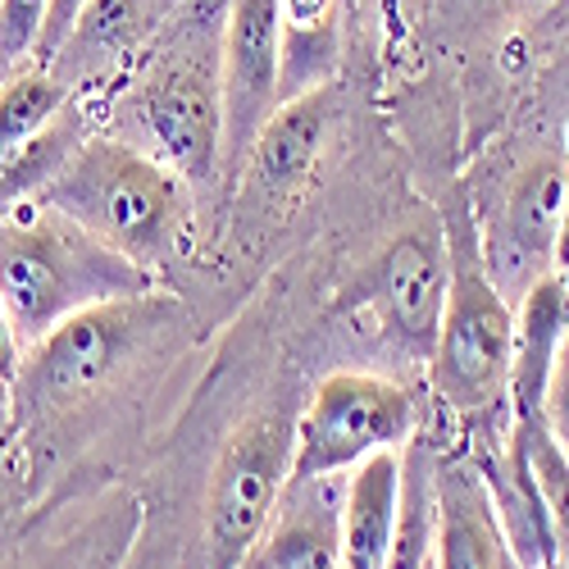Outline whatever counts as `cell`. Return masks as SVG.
I'll use <instances>...</instances> for the list:
<instances>
[{
	"label": "cell",
	"mask_w": 569,
	"mask_h": 569,
	"mask_svg": "<svg viewBox=\"0 0 569 569\" xmlns=\"http://www.w3.org/2000/svg\"><path fill=\"white\" fill-rule=\"evenodd\" d=\"M156 273L114 247L97 242L60 210L23 201L0 219V301H6L23 347L41 342L69 315L106 301L151 297Z\"/></svg>",
	"instance_id": "cell-1"
},
{
	"label": "cell",
	"mask_w": 569,
	"mask_h": 569,
	"mask_svg": "<svg viewBox=\"0 0 569 569\" xmlns=\"http://www.w3.org/2000/svg\"><path fill=\"white\" fill-rule=\"evenodd\" d=\"M187 187L192 182L182 173L132 141L87 137L32 201L60 210L97 242L156 273L178 251L187 223Z\"/></svg>",
	"instance_id": "cell-2"
},
{
	"label": "cell",
	"mask_w": 569,
	"mask_h": 569,
	"mask_svg": "<svg viewBox=\"0 0 569 569\" xmlns=\"http://www.w3.org/2000/svg\"><path fill=\"white\" fill-rule=\"evenodd\" d=\"M451 288L438 342L429 351L433 392L460 419L510 415V360H515V306L483 264V242L469 210L447 214Z\"/></svg>",
	"instance_id": "cell-3"
},
{
	"label": "cell",
	"mask_w": 569,
	"mask_h": 569,
	"mask_svg": "<svg viewBox=\"0 0 569 569\" xmlns=\"http://www.w3.org/2000/svg\"><path fill=\"white\" fill-rule=\"evenodd\" d=\"M132 147L156 156L187 182H210L223 164V97L219 56L210 60L197 46L160 51L128 91Z\"/></svg>",
	"instance_id": "cell-4"
},
{
	"label": "cell",
	"mask_w": 569,
	"mask_h": 569,
	"mask_svg": "<svg viewBox=\"0 0 569 569\" xmlns=\"http://www.w3.org/2000/svg\"><path fill=\"white\" fill-rule=\"evenodd\" d=\"M415 397L383 373L338 369L310 392L292 447V483L338 479L378 451H401L415 438Z\"/></svg>",
	"instance_id": "cell-5"
},
{
	"label": "cell",
	"mask_w": 569,
	"mask_h": 569,
	"mask_svg": "<svg viewBox=\"0 0 569 569\" xmlns=\"http://www.w3.org/2000/svg\"><path fill=\"white\" fill-rule=\"evenodd\" d=\"M292 447L297 429L278 415L242 423L223 442L206 492V569H242L251 551L264 542L282 497L292 488Z\"/></svg>",
	"instance_id": "cell-6"
},
{
	"label": "cell",
	"mask_w": 569,
	"mask_h": 569,
	"mask_svg": "<svg viewBox=\"0 0 569 569\" xmlns=\"http://www.w3.org/2000/svg\"><path fill=\"white\" fill-rule=\"evenodd\" d=\"M151 328L147 297L106 301L69 315L41 342L23 351V369L14 378V392L23 410H56L97 392L119 369V360L137 347V338Z\"/></svg>",
	"instance_id": "cell-7"
},
{
	"label": "cell",
	"mask_w": 569,
	"mask_h": 569,
	"mask_svg": "<svg viewBox=\"0 0 569 569\" xmlns=\"http://www.w3.org/2000/svg\"><path fill=\"white\" fill-rule=\"evenodd\" d=\"M219 97H223V169L247 164L260 128L282 106V32L278 0H228L219 28Z\"/></svg>",
	"instance_id": "cell-8"
},
{
	"label": "cell",
	"mask_w": 569,
	"mask_h": 569,
	"mask_svg": "<svg viewBox=\"0 0 569 569\" xmlns=\"http://www.w3.org/2000/svg\"><path fill=\"white\" fill-rule=\"evenodd\" d=\"M560 210H565V160L547 156V160L515 173V182L506 187L497 228L479 237L483 264L510 306L525 297L538 278H547L556 269Z\"/></svg>",
	"instance_id": "cell-9"
},
{
	"label": "cell",
	"mask_w": 569,
	"mask_h": 569,
	"mask_svg": "<svg viewBox=\"0 0 569 569\" xmlns=\"http://www.w3.org/2000/svg\"><path fill=\"white\" fill-rule=\"evenodd\" d=\"M447 288H451V251H447V232L438 228H410L383 251L378 264V315H383L388 333L429 356L442 328L447 310Z\"/></svg>",
	"instance_id": "cell-10"
},
{
	"label": "cell",
	"mask_w": 569,
	"mask_h": 569,
	"mask_svg": "<svg viewBox=\"0 0 569 569\" xmlns=\"http://www.w3.org/2000/svg\"><path fill=\"white\" fill-rule=\"evenodd\" d=\"M433 569H519L492 510L479 460H442L438 469Z\"/></svg>",
	"instance_id": "cell-11"
},
{
	"label": "cell",
	"mask_w": 569,
	"mask_h": 569,
	"mask_svg": "<svg viewBox=\"0 0 569 569\" xmlns=\"http://www.w3.org/2000/svg\"><path fill=\"white\" fill-rule=\"evenodd\" d=\"M342 488H347V473L292 483L264 542L251 551L242 569H347L342 565Z\"/></svg>",
	"instance_id": "cell-12"
},
{
	"label": "cell",
	"mask_w": 569,
	"mask_h": 569,
	"mask_svg": "<svg viewBox=\"0 0 569 569\" xmlns=\"http://www.w3.org/2000/svg\"><path fill=\"white\" fill-rule=\"evenodd\" d=\"M479 469H483L492 510L501 519V533H506L519 569H556L560 565L556 525L547 515V501L538 492V479H533L529 456H525V442H519V433L510 429V419H506L501 442H492L479 456Z\"/></svg>",
	"instance_id": "cell-13"
},
{
	"label": "cell",
	"mask_w": 569,
	"mask_h": 569,
	"mask_svg": "<svg viewBox=\"0 0 569 569\" xmlns=\"http://www.w3.org/2000/svg\"><path fill=\"white\" fill-rule=\"evenodd\" d=\"M164 14H169L164 0H87L73 28L64 32L60 51L51 56V69L69 87L82 78H101L128 64L160 32Z\"/></svg>",
	"instance_id": "cell-14"
},
{
	"label": "cell",
	"mask_w": 569,
	"mask_h": 569,
	"mask_svg": "<svg viewBox=\"0 0 569 569\" xmlns=\"http://www.w3.org/2000/svg\"><path fill=\"white\" fill-rule=\"evenodd\" d=\"M569 328V273L551 269L515 301V360H510V419L542 415L547 373Z\"/></svg>",
	"instance_id": "cell-15"
},
{
	"label": "cell",
	"mask_w": 569,
	"mask_h": 569,
	"mask_svg": "<svg viewBox=\"0 0 569 569\" xmlns=\"http://www.w3.org/2000/svg\"><path fill=\"white\" fill-rule=\"evenodd\" d=\"M401 506V451H378L347 473L342 488V565L388 569Z\"/></svg>",
	"instance_id": "cell-16"
},
{
	"label": "cell",
	"mask_w": 569,
	"mask_h": 569,
	"mask_svg": "<svg viewBox=\"0 0 569 569\" xmlns=\"http://www.w3.org/2000/svg\"><path fill=\"white\" fill-rule=\"evenodd\" d=\"M333 123V97L328 87H315L297 101H282L273 110V119L260 128L256 147L247 156V178L260 182L264 192H282L310 173V164L319 160V147Z\"/></svg>",
	"instance_id": "cell-17"
},
{
	"label": "cell",
	"mask_w": 569,
	"mask_h": 569,
	"mask_svg": "<svg viewBox=\"0 0 569 569\" xmlns=\"http://www.w3.org/2000/svg\"><path fill=\"white\" fill-rule=\"evenodd\" d=\"M282 101L328 87L342 56V0H278Z\"/></svg>",
	"instance_id": "cell-18"
},
{
	"label": "cell",
	"mask_w": 569,
	"mask_h": 569,
	"mask_svg": "<svg viewBox=\"0 0 569 569\" xmlns=\"http://www.w3.org/2000/svg\"><path fill=\"white\" fill-rule=\"evenodd\" d=\"M438 469L442 456L433 442L415 433L401 447V506L392 529V556L388 569H429L438 547Z\"/></svg>",
	"instance_id": "cell-19"
},
{
	"label": "cell",
	"mask_w": 569,
	"mask_h": 569,
	"mask_svg": "<svg viewBox=\"0 0 569 569\" xmlns=\"http://www.w3.org/2000/svg\"><path fill=\"white\" fill-rule=\"evenodd\" d=\"M73 101V87L41 60H19L0 78V156L28 147Z\"/></svg>",
	"instance_id": "cell-20"
},
{
	"label": "cell",
	"mask_w": 569,
	"mask_h": 569,
	"mask_svg": "<svg viewBox=\"0 0 569 569\" xmlns=\"http://www.w3.org/2000/svg\"><path fill=\"white\" fill-rule=\"evenodd\" d=\"M510 429L519 433V442H525L529 469H533L538 492H542L547 515H551V525H556L560 556H569V451L551 438L542 415H515Z\"/></svg>",
	"instance_id": "cell-21"
},
{
	"label": "cell",
	"mask_w": 569,
	"mask_h": 569,
	"mask_svg": "<svg viewBox=\"0 0 569 569\" xmlns=\"http://www.w3.org/2000/svg\"><path fill=\"white\" fill-rule=\"evenodd\" d=\"M46 14H51V0H0V69L32 60Z\"/></svg>",
	"instance_id": "cell-22"
},
{
	"label": "cell",
	"mask_w": 569,
	"mask_h": 569,
	"mask_svg": "<svg viewBox=\"0 0 569 569\" xmlns=\"http://www.w3.org/2000/svg\"><path fill=\"white\" fill-rule=\"evenodd\" d=\"M542 419L551 438L569 451V328L560 338V351L551 360V373H547V392H542Z\"/></svg>",
	"instance_id": "cell-23"
},
{
	"label": "cell",
	"mask_w": 569,
	"mask_h": 569,
	"mask_svg": "<svg viewBox=\"0 0 569 569\" xmlns=\"http://www.w3.org/2000/svg\"><path fill=\"white\" fill-rule=\"evenodd\" d=\"M82 6H87V0H51V14H46V28H41V41H37L32 60L51 64V56L60 51V41H64V32L73 28V19H78Z\"/></svg>",
	"instance_id": "cell-24"
},
{
	"label": "cell",
	"mask_w": 569,
	"mask_h": 569,
	"mask_svg": "<svg viewBox=\"0 0 569 569\" xmlns=\"http://www.w3.org/2000/svg\"><path fill=\"white\" fill-rule=\"evenodd\" d=\"M23 338H19V328L6 310V301H0V388H14V378L23 369Z\"/></svg>",
	"instance_id": "cell-25"
},
{
	"label": "cell",
	"mask_w": 569,
	"mask_h": 569,
	"mask_svg": "<svg viewBox=\"0 0 569 569\" xmlns=\"http://www.w3.org/2000/svg\"><path fill=\"white\" fill-rule=\"evenodd\" d=\"M556 269L569 273V164H565V210H560V242H556Z\"/></svg>",
	"instance_id": "cell-26"
},
{
	"label": "cell",
	"mask_w": 569,
	"mask_h": 569,
	"mask_svg": "<svg viewBox=\"0 0 569 569\" xmlns=\"http://www.w3.org/2000/svg\"><path fill=\"white\" fill-rule=\"evenodd\" d=\"M556 569H569V556H560V565H556Z\"/></svg>",
	"instance_id": "cell-27"
},
{
	"label": "cell",
	"mask_w": 569,
	"mask_h": 569,
	"mask_svg": "<svg viewBox=\"0 0 569 569\" xmlns=\"http://www.w3.org/2000/svg\"><path fill=\"white\" fill-rule=\"evenodd\" d=\"M164 6H169V10H173V6H182V0H164Z\"/></svg>",
	"instance_id": "cell-28"
},
{
	"label": "cell",
	"mask_w": 569,
	"mask_h": 569,
	"mask_svg": "<svg viewBox=\"0 0 569 569\" xmlns=\"http://www.w3.org/2000/svg\"><path fill=\"white\" fill-rule=\"evenodd\" d=\"M506 6H525V0H506Z\"/></svg>",
	"instance_id": "cell-29"
},
{
	"label": "cell",
	"mask_w": 569,
	"mask_h": 569,
	"mask_svg": "<svg viewBox=\"0 0 569 569\" xmlns=\"http://www.w3.org/2000/svg\"><path fill=\"white\" fill-rule=\"evenodd\" d=\"M91 569H97V565H91Z\"/></svg>",
	"instance_id": "cell-30"
},
{
	"label": "cell",
	"mask_w": 569,
	"mask_h": 569,
	"mask_svg": "<svg viewBox=\"0 0 569 569\" xmlns=\"http://www.w3.org/2000/svg\"><path fill=\"white\" fill-rule=\"evenodd\" d=\"M429 569H433V565H429Z\"/></svg>",
	"instance_id": "cell-31"
}]
</instances>
